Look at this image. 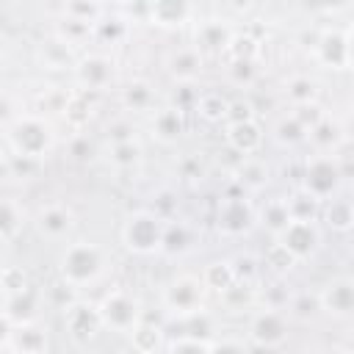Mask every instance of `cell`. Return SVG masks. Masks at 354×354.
I'll use <instances>...</instances> for the list:
<instances>
[{"mask_svg":"<svg viewBox=\"0 0 354 354\" xmlns=\"http://www.w3.org/2000/svg\"><path fill=\"white\" fill-rule=\"evenodd\" d=\"M191 88H194V86H177V91L171 94V100H174L171 105H174V108H180V111H185L188 105H196V100H199V97H196Z\"/></svg>","mask_w":354,"mask_h":354,"instance_id":"57","label":"cell"},{"mask_svg":"<svg viewBox=\"0 0 354 354\" xmlns=\"http://www.w3.org/2000/svg\"><path fill=\"white\" fill-rule=\"evenodd\" d=\"M163 218H158L152 210H136L122 224V243L133 254H155L163 249Z\"/></svg>","mask_w":354,"mask_h":354,"instance_id":"4","label":"cell"},{"mask_svg":"<svg viewBox=\"0 0 354 354\" xmlns=\"http://www.w3.org/2000/svg\"><path fill=\"white\" fill-rule=\"evenodd\" d=\"M72 77H75V86H77L80 91H86V94L102 91V88H108V86L113 83V77H116V61H113L111 55H105V53L80 55V61H77Z\"/></svg>","mask_w":354,"mask_h":354,"instance_id":"10","label":"cell"},{"mask_svg":"<svg viewBox=\"0 0 354 354\" xmlns=\"http://www.w3.org/2000/svg\"><path fill=\"white\" fill-rule=\"evenodd\" d=\"M194 11L196 8L185 0H160V3H149V22L160 28H180L194 19Z\"/></svg>","mask_w":354,"mask_h":354,"instance_id":"22","label":"cell"},{"mask_svg":"<svg viewBox=\"0 0 354 354\" xmlns=\"http://www.w3.org/2000/svg\"><path fill=\"white\" fill-rule=\"evenodd\" d=\"M91 116V105H88V94L86 91H75L64 108V119L72 124V127H83Z\"/></svg>","mask_w":354,"mask_h":354,"instance_id":"44","label":"cell"},{"mask_svg":"<svg viewBox=\"0 0 354 354\" xmlns=\"http://www.w3.org/2000/svg\"><path fill=\"white\" fill-rule=\"evenodd\" d=\"M313 55L326 69H348V30L346 28H321Z\"/></svg>","mask_w":354,"mask_h":354,"instance_id":"13","label":"cell"},{"mask_svg":"<svg viewBox=\"0 0 354 354\" xmlns=\"http://www.w3.org/2000/svg\"><path fill=\"white\" fill-rule=\"evenodd\" d=\"M290 221H293V218H290V210H288V202H285V199H268V202L257 210V224L266 227L274 238H277Z\"/></svg>","mask_w":354,"mask_h":354,"instance_id":"33","label":"cell"},{"mask_svg":"<svg viewBox=\"0 0 354 354\" xmlns=\"http://www.w3.org/2000/svg\"><path fill=\"white\" fill-rule=\"evenodd\" d=\"M111 266V254L94 241H72L64 246L58 257V279L69 282L72 288H91L97 285Z\"/></svg>","mask_w":354,"mask_h":354,"instance_id":"1","label":"cell"},{"mask_svg":"<svg viewBox=\"0 0 354 354\" xmlns=\"http://www.w3.org/2000/svg\"><path fill=\"white\" fill-rule=\"evenodd\" d=\"M160 304H163V313L171 321H183V318L199 315V313L207 310V288H205L202 277L177 274L163 285Z\"/></svg>","mask_w":354,"mask_h":354,"instance_id":"3","label":"cell"},{"mask_svg":"<svg viewBox=\"0 0 354 354\" xmlns=\"http://www.w3.org/2000/svg\"><path fill=\"white\" fill-rule=\"evenodd\" d=\"M318 304L335 318L354 315V277H335L318 290Z\"/></svg>","mask_w":354,"mask_h":354,"instance_id":"15","label":"cell"},{"mask_svg":"<svg viewBox=\"0 0 354 354\" xmlns=\"http://www.w3.org/2000/svg\"><path fill=\"white\" fill-rule=\"evenodd\" d=\"M25 230V207L14 199V196H6L3 199V207H0V235H3V243H14Z\"/></svg>","mask_w":354,"mask_h":354,"instance_id":"29","label":"cell"},{"mask_svg":"<svg viewBox=\"0 0 354 354\" xmlns=\"http://www.w3.org/2000/svg\"><path fill=\"white\" fill-rule=\"evenodd\" d=\"M105 160L119 169V171H130V169H138L141 160H144V147L138 138L133 141H122V144H108L105 149Z\"/></svg>","mask_w":354,"mask_h":354,"instance_id":"28","label":"cell"},{"mask_svg":"<svg viewBox=\"0 0 354 354\" xmlns=\"http://www.w3.org/2000/svg\"><path fill=\"white\" fill-rule=\"evenodd\" d=\"M227 72L235 86H252L257 77V66L249 61H232V64H227Z\"/></svg>","mask_w":354,"mask_h":354,"instance_id":"52","label":"cell"},{"mask_svg":"<svg viewBox=\"0 0 354 354\" xmlns=\"http://www.w3.org/2000/svg\"><path fill=\"white\" fill-rule=\"evenodd\" d=\"M3 141L11 155L44 160L55 147V127L50 119L39 113H22L3 127Z\"/></svg>","mask_w":354,"mask_h":354,"instance_id":"2","label":"cell"},{"mask_svg":"<svg viewBox=\"0 0 354 354\" xmlns=\"http://www.w3.org/2000/svg\"><path fill=\"white\" fill-rule=\"evenodd\" d=\"M191 243V232L188 227L180 221V218H171L166 221V232H163V249L160 252H169V254H177V252H185Z\"/></svg>","mask_w":354,"mask_h":354,"instance_id":"42","label":"cell"},{"mask_svg":"<svg viewBox=\"0 0 354 354\" xmlns=\"http://www.w3.org/2000/svg\"><path fill=\"white\" fill-rule=\"evenodd\" d=\"M158 218H163V221H171L174 218V213H177V194L174 191H169V188H163V191H158L155 196H152V207H149Z\"/></svg>","mask_w":354,"mask_h":354,"instance_id":"48","label":"cell"},{"mask_svg":"<svg viewBox=\"0 0 354 354\" xmlns=\"http://www.w3.org/2000/svg\"><path fill=\"white\" fill-rule=\"evenodd\" d=\"M257 119V111H254V102L246 100V97H235L230 100V113H227V124H238V122H254Z\"/></svg>","mask_w":354,"mask_h":354,"instance_id":"50","label":"cell"},{"mask_svg":"<svg viewBox=\"0 0 354 354\" xmlns=\"http://www.w3.org/2000/svg\"><path fill=\"white\" fill-rule=\"evenodd\" d=\"M235 30L227 19H196L194 22V47L202 53V58H218L227 53Z\"/></svg>","mask_w":354,"mask_h":354,"instance_id":"12","label":"cell"},{"mask_svg":"<svg viewBox=\"0 0 354 354\" xmlns=\"http://www.w3.org/2000/svg\"><path fill=\"white\" fill-rule=\"evenodd\" d=\"M183 332H177L174 337H194V340H205V343H213V318L205 313L199 315H191V318H183V321H174Z\"/></svg>","mask_w":354,"mask_h":354,"instance_id":"38","label":"cell"},{"mask_svg":"<svg viewBox=\"0 0 354 354\" xmlns=\"http://www.w3.org/2000/svg\"><path fill=\"white\" fill-rule=\"evenodd\" d=\"M127 337H130V348L136 354H163L166 351V343H169L163 326H158V324H152L147 318Z\"/></svg>","mask_w":354,"mask_h":354,"instance_id":"25","label":"cell"},{"mask_svg":"<svg viewBox=\"0 0 354 354\" xmlns=\"http://www.w3.org/2000/svg\"><path fill=\"white\" fill-rule=\"evenodd\" d=\"M224 141L235 155L252 158L263 149L266 133H263V124L257 119L254 122H238V124H224Z\"/></svg>","mask_w":354,"mask_h":354,"instance_id":"20","label":"cell"},{"mask_svg":"<svg viewBox=\"0 0 354 354\" xmlns=\"http://www.w3.org/2000/svg\"><path fill=\"white\" fill-rule=\"evenodd\" d=\"M47 299H50V304H53L55 310H61V313H66L75 301H80L77 288H72V285H69V282H64V279H58V282H53V285H50Z\"/></svg>","mask_w":354,"mask_h":354,"instance_id":"45","label":"cell"},{"mask_svg":"<svg viewBox=\"0 0 354 354\" xmlns=\"http://www.w3.org/2000/svg\"><path fill=\"white\" fill-rule=\"evenodd\" d=\"M290 116L310 133V130H315L324 119H326V111H324V105L321 102H310V105H299V108H293L290 111Z\"/></svg>","mask_w":354,"mask_h":354,"instance_id":"46","label":"cell"},{"mask_svg":"<svg viewBox=\"0 0 354 354\" xmlns=\"http://www.w3.org/2000/svg\"><path fill=\"white\" fill-rule=\"evenodd\" d=\"M177 171H180V177H185V180H202L205 166H202V160H199L196 155H185V158L177 163Z\"/></svg>","mask_w":354,"mask_h":354,"instance_id":"56","label":"cell"},{"mask_svg":"<svg viewBox=\"0 0 354 354\" xmlns=\"http://www.w3.org/2000/svg\"><path fill=\"white\" fill-rule=\"evenodd\" d=\"M130 36V19L122 14L108 11L97 25H94V41H100L102 47H119L124 44Z\"/></svg>","mask_w":354,"mask_h":354,"instance_id":"26","label":"cell"},{"mask_svg":"<svg viewBox=\"0 0 354 354\" xmlns=\"http://www.w3.org/2000/svg\"><path fill=\"white\" fill-rule=\"evenodd\" d=\"M221 304L232 313H243V310H252L257 304V293H254V285H246V282H235L224 296H218Z\"/></svg>","mask_w":354,"mask_h":354,"instance_id":"39","label":"cell"},{"mask_svg":"<svg viewBox=\"0 0 354 354\" xmlns=\"http://www.w3.org/2000/svg\"><path fill=\"white\" fill-rule=\"evenodd\" d=\"M39 293L30 288L25 293H17V296H8L3 299V324H11V326H19V324H30L36 321L39 315Z\"/></svg>","mask_w":354,"mask_h":354,"instance_id":"21","label":"cell"},{"mask_svg":"<svg viewBox=\"0 0 354 354\" xmlns=\"http://www.w3.org/2000/svg\"><path fill=\"white\" fill-rule=\"evenodd\" d=\"M346 30H348V69H354V25Z\"/></svg>","mask_w":354,"mask_h":354,"instance_id":"60","label":"cell"},{"mask_svg":"<svg viewBox=\"0 0 354 354\" xmlns=\"http://www.w3.org/2000/svg\"><path fill=\"white\" fill-rule=\"evenodd\" d=\"M33 61L39 69H47V72H75L80 55L72 44H66L64 39L58 36H47L41 39L36 47H33Z\"/></svg>","mask_w":354,"mask_h":354,"instance_id":"14","label":"cell"},{"mask_svg":"<svg viewBox=\"0 0 354 354\" xmlns=\"http://www.w3.org/2000/svg\"><path fill=\"white\" fill-rule=\"evenodd\" d=\"M260 53H263V44H260V39H257L254 33H249V30H235V36H232V41H230L224 58H227V64H232V61L257 64Z\"/></svg>","mask_w":354,"mask_h":354,"instance_id":"30","label":"cell"},{"mask_svg":"<svg viewBox=\"0 0 354 354\" xmlns=\"http://www.w3.org/2000/svg\"><path fill=\"white\" fill-rule=\"evenodd\" d=\"M257 224V210L252 207V202L243 194L235 196H224L216 213V230L224 238H241L249 235L252 227Z\"/></svg>","mask_w":354,"mask_h":354,"instance_id":"8","label":"cell"},{"mask_svg":"<svg viewBox=\"0 0 354 354\" xmlns=\"http://www.w3.org/2000/svg\"><path fill=\"white\" fill-rule=\"evenodd\" d=\"M53 36L64 39L66 44H72V47L77 50L80 44H86L88 39H94V25H88V22H80V19H72V17H64V14H61V19L55 22Z\"/></svg>","mask_w":354,"mask_h":354,"instance_id":"36","label":"cell"},{"mask_svg":"<svg viewBox=\"0 0 354 354\" xmlns=\"http://www.w3.org/2000/svg\"><path fill=\"white\" fill-rule=\"evenodd\" d=\"M97 304H100V313H102V324L111 332L130 335L144 321L141 301L130 290H124V288H111Z\"/></svg>","mask_w":354,"mask_h":354,"instance_id":"5","label":"cell"},{"mask_svg":"<svg viewBox=\"0 0 354 354\" xmlns=\"http://www.w3.org/2000/svg\"><path fill=\"white\" fill-rule=\"evenodd\" d=\"M61 315H64V329H66V335H69L77 346H86V343L97 340V335L105 329L102 313H100V304H97V301L80 299V301H75V304H72L66 313H61Z\"/></svg>","mask_w":354,"mask_h":354,"instance_id":"9","label":"cell"},{"mask_svg":"<svg viewBox=\"0 0 354 354\" xmlns=\"http://www.w3.org/2000/svg\"><path fill=\"white\" fill-rule=\"evenodd\" d=\"M210 354H249V348L238 337H216L210 343Z\"/></svg>","mask_w":354,"mask_h":354,"instance_id":"54","label":"cell"},{"mask_svg":"<svg viewBox=\"0 0 354 354\" xmlns=\"http://www.w3.org/2000/svg\"><path fill=\"white\" fill-rule=\"evenodd\" d=\"M290 310H293V315H299V318H310L315 310H321V304H318V293H315V296H310V293L296 296V299L290 301Z\"/></svg>","mask_w":354,"mask_h":354,"instance_id":"55","label":"cell"},{"mask_svg":"<svg viewBox=\"0 0 354 354\" xmlns=\"http://www.w3.org/2000/svg\"><path fill=\"white\" fill-rule=\"evenodd\" d=\"M133 354H136V351H133Z\"/></svg>","mask_w":354,"mask_h":354,"instance_id":"62","label":"cell"},{"mask_svg":"<svg viewBox=\"0 0 354 354\" xmlns=\"http://www.w3.org/2000/svg\"><path fill=\"white\" fill-rule=\"evenodd\" d=\"M75 230V216L66 205L53 202L36 213V232L47 241H66Z\"/></svg>","mask_w":354,"mask_h":354,"instance_id":"18","label":"cell"},{"mask_svg":"<svg viewBox=\"0 0 354 354\" xmlns=\"http://www.w3.org/2000/svg\"><path fill=\"white\" fill-rule=\"evenodd\" d=\"M163 354H210V343L194 337H171Z\"/></svg>","mask_w":354,"mask_h":354,"instance_id":"49","label":"cell"},{"mask_svg":"<svg viewBox=\"0 0 354 354\" xmlns=\"http://www.w3.org/2000/svg\"><path fill=\"white\" fill-rule=\"evenodd\" d=\"M340 177H343V169H340V160L335 155H313L304 163L301 188L324 202L340 188Z\"/></svg>","mask_w":354,"mask_h":354,"instance_id":"7","label":"cell"},{"mask_svg":"<svg viewBox=\"0 0 354 354\" xmlns=\"http://www.w3.org/2000/svg\"><path fill=\"white\" fill-rule=\"evenodd\" d=\"M232 266H235L238 282H246V285H254V282H257L260 266H257V257H254V254H238V257L232 260Z\"/></svg>","mask_w":354,"mask_h":354,"instance_id":"51","label":"cell"},{"mask_svg":"<svg viewBox=\"0 0 354 354\" xmlns=\"http://www.w3.org/2000/svg\"><path fill=\"white\" fill-rule=\"evenodd\" d=\"M321 218L329 230L348 232V230H354V205L348 199H329L321 210Z\"/></svg>","mask_w":354,"mask_h":354,"instance_id":"34","label":"cell"},{"mask_svg":"<svg viewBox=\"0 0 354 354\" xmlns=\"http://www.w3.org/2000/svg\"><path fill=\"white\" fill-rule=\"evenodd\" d=\"M105 138H108V144L133 141V138H136V127H133L130 119H113V122L105 127Z\"/></svg>","mask_w":354,"mask_h":354,"instance_id":"53","label":"cell"},{"mask_svg":"<svg viewBox=\"0 0 354 354\" xmlns=\"http://www.w3.org/2000/svg\"><path fill=\"white\" fill-rule=\"evenodd\" d=\"M318 149H329V152H335L340 144H343V124L337 122V119H324L315 130H310V136H307Z\"/></svg>","mask_w":354,"mask_h":354,"instance_id":"37","label":"cell"},{"mask_svg":"<svg viewBox=\"0 0 354 354\" xmlns=\"http://www.w3.org/2000/svg\"><path fill=\"white\" fill-rule=\"evenodd\" d=\"M91 149H94V147H91V141H88L86 136H75L72 144H69V155L77 158V160H86V158L91 155Z\"/></svg>","mask_w":354,"mask_h":354,"instance_id":"58","label":"cell"},{"mask_svg":"<svg viewBox=\"0 0 354 354\" xmlns=\"http://www.w3.org/2000/svg\"><path fill=\"white\" fill-rule=\"evenodd\" d=\"M185 111L174 108V105H163V108H155L152 116H149V138L163 144V147H171L183 138L185 133Z\"/></svg>","mask_w":354,"mask_h":354,"instance_id":"17","label":"cell"},{"mask_svg":"<svg viewBox=\"0 0 354 354\" xmlns=\"http://www.w3.org/2000/svg\"><path fill=\"white\" fill-rule=\"evenodd\" d=\"M155 86L144 77H136L130 83H124V88L119 91V102L124 111L130 113H149L155 111Z\"/></svg>","mask_w":354,"mask_h":354,"instance_id":"23","label":"cell"},{"mask_svg":"<svg viewBox=\"0 0 354 354\" xmlns=\"http://www.w3.org/2000/svg\"><path fill=\"white\" fill-rule=\"evenodd\" d=\"M105 14H108V8L102 3H94V0H75V3L64 6V17H72V19L88 22V25H97Z\"/></svg>","mask_w":354,"mask_h":354,"instance_id":"40","label":"cell"},{"mask_svg":"<svg viewBox=\"0 0 354 354\" xmlns=\"http://www.w3.org/2000/svg\"><path fill=\"white\" fill-rule=\"evenodd\" d=\"M343 124V138L346 141H354V113L346 119V122H340Z\"/></svg>","mask_w":354,"mask_h":354,"instance_id":"59","label":"cell"},{"mask_svg":"<svg viewBox=\"0 0 354 354\" xmlns=\"http://www.w3.org/2000/svg\"><path fill=\"white\" fill-rule=\"evenodd\" d=\"M194 111H196V116H199L202 122H207V124H221V122L227 124L230 100H227L224 94H218V91H205V94H199Z\"/></svg>","mask_w":354,"mask_h":354,"instance_id":"31","label":"cell"},{"mask_svg":"<svg viewBox=\"0 0 354 354\" xmlns=\"http://www.w3.org/2000/svg\"><path fill=\"white\" fill-rule=\"evenodd\" d=\"M343 354H354V348H348V351H343Z\"/></svg>","mask_w":354,"mask_h":354,"instance_id":"61","label":"cell"},{"mask_svg":"<svg viewBox=\"0 0 354 354\" xmlns=\"http://www.w3.org/2000/svg\"><path fill=\"white\" fill-rule=\"evenodd\" d=\"M202 282H205L207 293L224 296V293L238 282L232 260H210V263L202 268Z\"/></svg>","mask_w":354,"mask_h":354,"instance_id":"27","label":"cell"},{"mask_svg":"<svg viewBox=\"0 0 354 354\" xmlns=\"http://www.w3.org/2000/svg\"><path fill=\"white\" fill-rule=\"evenodd\" d=\"M232 174H235V183L243 188V191H252V194H257V191H263L268 183H271V169H268V163L266 160H260V158H241V163L232 169Z\"/></svg>","mask_w":354,"mask_h":354,"instance_id":"24","label":"cell"},{"mask_svg":"<svg viewBox=\"0 0 354 354\" xmlns=\"http://www.w3.org/2000/svg\"><path fill=\"white\" fill-rule=\"evenodd\" d=\"M202 53L194 47V44H183V47H174L169 55H166V72L169 77L177 83V86H191L199 72H202Z\"/></svg>","mask_w":354,"mask_h":354,"instance_id":"19","label":"cell"},{"mask_svg":"<svg viewBox=\"0 0 354 354\" xmlns=\"http://www.w3.org/2000/svg\"><path fill=\"white\" fill-rule=\"evenodd\" d=\"M274 241L282 243L301 263V260H313L315 252L321 249V230L315 221H290Z\"/></svg>","mask_w":354,"mask_h":354,"instance_id":"11","label":"cell"},{"mask_svg":"<svg viewBox=\"0 0 354 354\" xmlns=\"http://www.w3.org/2000/svg\"><path fill=\"white\" fill-rule=\"evenodd\" d=\"M288 332H290V324H288V315L277 307H263L257 313H252L249 324H246V337L257 346V348H279L288 343Z\"/></svg>","mask_w":354,"mask_h":354,"instance_id":"6","label":"cell"},{"mask_svg":"<svg viewBox=\"0 0 354 354\" xmlns=\"http://www.w3.org/2000/svg\"><path fill=\"white\" fill-rule=\"evenodd\" d=\"M296 263H299V260H296L282 243H277V241H274V243L268 246V252H266V266H271L277 274H288V271H293Z\"/></svg>","mask_w":354,"mask_h":354,"instance_id":"47","label":"cell"},{"mask_svg":"<svg viewBox=\"0 0 354 354\" xmlns=\"http://www.w3.org/2000/svg\"><path fill=\"white\" fill-rule=\"evenodd\" d=\"M285 202H288V210H290V218H293V221H315V224H318L321 210H324V202H321V199H315L313 194H307V191L301 188V191L290 194Z\"/></svg>","mask_w":354,"mask_h":354,"instance_id":"35","label":"cell"},{"mask_svg":"<svg viewBox=\"0 0 354 354\" xmlns=\"http://www.w3.org/2000/svg\"><path fill=\"white\" fill-rule=\"evenodd\" d=\"M3 329H6L3 332V343H8L17 354H47L50 337H47V329L39 321L19 324V326L3 324Z\"/></svg>","mask_w":354,"mask_h":354,"instance_id":"16","label":"cell"},{"mask_svg":"<svg viewBox=\"0 0 354 354\" xmlns=\"http://www.w3.org/2000/svg\"><path fill=\"white\" fill-rule=\"evenodd\" d=\"M318 94H321V86L318 80L307 77V75H293L285 80V97L293 108L299 105H310V102H318Z\"/></svg>","mask_w":354,"mask_h":354,"instance_id":"32","label":"cell"},{"mask_svg":"<svg viewBox=\"0 0 354 354\" xmlns=\"http://www.w3.org/2000/svg\"><path fill=\"white\" fill-rule=\"evenodd\" d=\"M0 285H3V299L17 296V293H25V290L33 288L30 285V277H28V271L22 266H6L3 274H0Z\"/></svg>","mask_w":354,"mask_h":354,"instance_id":"43","label":"cell"},{"mask_svg":"<svg viewBox=\"0 0 354 354\" xmlns=\"http://www.w3.org/2000/svg\"><path fill=\"white\" fill-rule=\"evenodd\" d=\"M307 130L288 113V116H282L279 122H277V127H274V138H277V144H282V147H299L301 141H307Z\"/></svg>","mask_w":354,"mask_h":354,"instance_id":"41","label":"cell"}]
</instances>
